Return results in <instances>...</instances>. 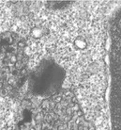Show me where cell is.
Segmentation results:
<instances>
[{
	"label": "cell",
	"mask_w": 121,
	"mask_h": 130,
	"mask_svg": "<svg viewBox=\"0 0 121 130\" xmlns=\"http://www.w3.org/2000/svg\"><path fill=\"white\" fill-rule=\"evenodd\" d=\"M111 113L113 130H121V9L111 24Z\"/></svg>",
	"instance_id": "1"
},
{
	"label": "cell",
	"mask_w": 121,
	"mask_h": 130,
	"mask_svg": "<svg viewBox=\"0 0 121 130\" xmlns=\"http://www.w3.org/2000/svg\"><path fill=\"white\" fill-rule=\"evenodd\" d=\"M64 70L57 62L45 60L39 62L33 70L28 81V89L33 95L51 96L61 90Z\"/></svg>",
	"instance_id": "2"
}]
</instances>
